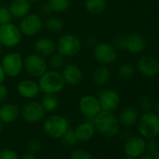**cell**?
<instances>
[{
	"instance_id": "6da1fadb",
	"label": "cell",
	"mask_w": 159,
	"mask_h": 159,
	"mask_svg": "<svg viewBox=\"0 0 159 159\" xmlns=\"http://www.w3.org/2000/svg\"><path fill=\"white\" fill-rule=\"evenodd\" d=\"M93 124L101 135L106 138H113L120 132V122L113 111H100L94 118Z\"/></svg>"
},
{
	"instance_id": "7a4b0ae2",
	"label": "cell",
	"mask_w": 159,
	"mask_h": 159,
	"mask_svg": "<svg viewBox=\"0 0 159 159\" xmlns=\"http://www.w3.org/2000/svg\"><path fill=\"white\" fill-rule=\"evenodd\" d=\"M39 87L40 93L54 94L60 93L66 86V83L58 70H47L42 76L39 78Z\"/></svg>"
},
{
	"instance_id": "3957f363",
	"label": "cell",
	"mask_w": 159,
	"mask_h": 159,
	"mask_svg": "<svg viewBox=\"0 0 159 159\" xmlns=\"http://www.w3.org/2000/svg\"><path fill=\"white\" fill-rule=\"evenodd\" d=\"M69 128L68 121L66 117L59 114H52L44 118L43 130L46 135L52 139H61Z\"/></svg>"
},
{
	"instance_id": "277c9868",
	"label": "cell",
	"mask_w": 159,
	"mask_h": 159,
	"mask_svg": "<svg viewBox=\"0 0 159 159\" xmlns=\"http://www.w3.org/2000/svg\"><path fill=\"white\" fill-rule=\"evenodd\" d=\"M56 52L64 57H74L82 50V40L73 34L61 36L55 43Z\"/></svg>"
},
{
	"instance_id": "5b68a950",
	"label": "cell",
	"mask_w": 159,
	"mask_h": 159,
	"mask_svg": "<svg viewBox=\"0 0 159 159\" xmlns=\"http://www.w3.org/2000/svg\"><path fill=\"white\" fill-rule=\"evenodd\" d=\"M138 131L142 138L153 139L159 135V115L148 111L138 120Z\"/></svg>"
},
{
	"instance_id": "8992f818",
	"label": "cell",
	"mask_w": 159,
	"mask_h": 159,
	"mask_svg": "<svg viewBox=\"0 0 159 159\" xmlns=\"http://www.w3.org/2000/svg\"><path fill=\"white\" fill-rule=\"evenodd\" d=\"M23 34L19 26L12 23L0 25V43L2 47L14 48L22 41Z\"/></svg>"
},
{
	"instance_id": "52a82bcc",
	"label": "cell",
	"mask_w": 159,
	"mask_h": 159,
	"mask_svg": "<svg viewBox=\"0 0 159 159\" xmlns=\"http://www.w3.org/2000/svg\"><path fill=\"white\" fill-rule=\"evenodd\" d=\"M1 65L7 77L11 79L16 78L24 69L23 55L18 52H11L6 53L1 60Z\"/></svg>"
},
{
	"instance_id": "ba28073f",
	"label": "cell",
	"mask_w": 159,
	"mask_h": 159,
	"mask_svg": "<svg viewBox=\"0 0 159 159\" xmlns=\"http://www.w3.org/2000/svg\"><path fill=\"white\" fill-rule=\"evenodd\" d=\"M24 68L29 76L39 79L48 70V63L45 57L36 52L30 53L24 59Z\"/></svg>"
},
{
	"instance_id": "9c48e42d",
	"label": "cell",
	"mask_w": 159,
	"mask_h": 159,
	"mask_svg": "<svg viewBox=\"0 0 159 159\" xmlns=\"http://www.w3.org/2000/svg\"><path fill=\"white\" fill-rule=\"evenodd\" d=\"M44 28V22L42 18L37 13H28L21 19L19 29L23 36L33 37L41 32Z\"/></svg>"
},
{
	"instance_id": "30bf717a",
	"label": "cell",
	"mask_w": 159,
	"mask_h": 159,
	"mask_svg": "<svg viewBox=\"0 0 159 159\" xmlns=\"http://www.w3.org/2000/svg\"><path fill=\"white\" fill-rule=\"evenodd\" d=\"M47 111L44 110L42 104L37 100H30L26 102L21 109L20 115L27 123H38L43 120Z\"/></svg>"
},
{
	"instance_id": "8fae6325",
	"label": "cell",
	"mask_w": 159,
	"mask_h": 159,
	"mask_svg": "<svg viewBox=\"0 0 159 159\" xmlns=\"http://www.w3.org/2000/svg\"><path fill=\"white\" fill-rule=\"evenodd\" d=\"M93 55L98 63L108 66L114 63L117 59V50L111 43L100 42L95 45Z\"/></svg>"
},
{
	"instance_id": "7c38bea8",
	"label": "cell",
	"mask_w": 159,
	"mask_h": 159,
	"mask_svg": "<svg viewBox=\"0 0 159 159\" xmlns=\"http://www.w3.org/2000/svg\"><path fill=\"white\" fill-rule=\"evenodd\" d=\"M79 110L86 118L92 119L101 111L98 98L92 95H84L79 100Z\"/></svg>"
},
{
	"instance_id": "4fadbf2b",
	"label": "cell",
	"mask_w": 159,
	"mask_h": 159,
	"mask_svg": "<svg viewBox=\"0 0 159 159\" xmlns=\"http://www.w3.org/2000/svg\"><path fill=\"white\" fill-rule=\"evenodd\" d=\"M137 69L142 76L152 78L159 73V61L151 55L142 56L137 63Z\"/></svg>"
},
{
	"instance_id": "5bb4252c",
	"label": "cell",
	"mask_w": 159,
	"mask_h": 159,
	"mask_svg": "<svg viewBox=\"0 0 159 159\" xmlns=\"http://www.w3.org/2000/svg\"><path fill=\"white\" fill-rule=\"evenodd\" d=\"M98 99L101 111H113L118 108L120 104V96L116 91L112 89H105L101 91Z\"/></svg>"
},
{
	"instance_id": "9a60e30c",
	"label": "cell",
	"mask_w": 159,
	"mask_h": 159,
	"mask_svg": "<svg viewBox=\"0 0 159 159\" xmlns=\"http://www.w3.org/2000/svg\"><path fill=\"white\" fill-rule=\"evenodd\" d=\"M124 151L127 156L138 158L146 151V141L142 137L131 136L125 140Z\"/></svg>"
},
{
	"instance_id": "2e32d148",
	"label": "cell",
	"mask_w": 159,
	"mask_h": 159,
	"mask_svg": "<svg viewBox=\"0 0 159 159\" xmlns=\"http://www.w3.org/2000/svg\"><path fill=\"white\" fill-rule=\"evenodd\" d=\"M62 77L66 83V85L76 86L82 82L84 78L83 71L78 65L69 63L62 67Z\"/></svg>"
},
{
	"instance_id": "e0dca14e",
	"label": "cell",
	"mask_w": 159,
	"mask_h": 159,
	"mask_svg": "<svg viewBox=\"0 0 159 159\" xmlns=\"http://www.w3.org/2000/svg\"><path fill=\"white\" fill-rule=\"evenodd\" d=\"M17 92L21 98L32 100L39 95L40 90L37 82L30 79H25L22 80L17 84Z\"/></svg>"
},
{
	"instance_id": "ac0fdd59",
	"label": "cell",
	"mask_w": 159,
	"mask_h": 159,
	"mask_svg": "<svg viewBox=\"0 0 159 159\" xmlns=\"http://www.w3.org/2000/svg\"><path fill=\"white\" fill-rule=\"evenodd\" d=\"M21 109L12 102L3 103L0 107V121L3 124H11L20 116Z\"/></svg>"
},
{
	"instance_id": "d6986e66",
	"label": "cell",
	"mask_w": 159,
	"mask_h": 159,
	"mask_svg": "<svg viewBox=\"0 0 159 159\" xmlns=\"http://www.w3.org/2000/svg\"><path fill=\"white\" fill-rule=\"evenodd\" d=\"M34 50L36 53L43 57H49L51 54L55 52L56 45H55V42L52 39L43 37L35 41Z\"/></svg>"
},
{
	"instance_id": "ffe728a7",
	"label": "cell",
	"mask_w": 159,
	"mask_h": 159,
	"mask_svg": "<svg viewBox=\"0 0 159 159\" xmlns=\"http://www.w3.org/2000/svg\"><path fill=\"white\" fill-rule=\"evenodd\" d=\"M74 130L78 141L87 142L94 137L96 132V127L93 124V121L92 122L86 121L80 124Z\"/></svg>"
},
{
	"instance_id": "44dd1931",
	"label": "cell",
	"mask_w": 159,
	"mask_h": 159,
	"mask_svg": "<svg viewBox=\"0 0 159 159\" xmlns=\"http://www.w3.org/2000/svg\"><path fill=\"white\" fill-rule=\"evenodd\" d=\"M9 9L13 18L21 20L30 13L31 3L28 0H12L9 6Z\"/></svg>"
},
{
	"instance_id": "7402d4cb",
	"label": "cell",
	"mask_w": 159,
	"mask_h": 159,
	"mask_svg": "<svg viewBox=\"0 0 159 159\" xmlns=\"http://www.w3.org/2000/svg\"><path fill=\"white\" fill-rule=\"evenodd\" d=\"M118 120L120 125H123L125 127H131L139 120L138 111L134 107H125L120 111Z\"/></svg>"
},
{
	"instance_id": "603a6c76",
	"label": "cell",
	"mask_w": 159,
	"mask_h": 159,
	"mask_svg": "<svg viewBox=\"0 0 159 159\" xmlns=\"http://www.w3.org/2000/svg\"><path fill=\"white\" fill-rule=\"evenodd\" d=\"M145 46H146V40L142 36L133 34L126 37L125 49L128 52L132 53H139L144 51Z\"/></svg>"
},
{
	"instance_id": "cb8c5ba5",
	"label": "cell",
	"mask_w": 159,
	"mask_h": 159,
	"mask_svg": "<svg viewBox=\"0 0 159 159\" xmlns=\"http://www.w3.org/2000/svg\"><path fill=\"white\" fill-rule=\"evenodd\" d=\"M107 0H85L84 9L92 15H98L104 12L107 9Z\"/></svg>"
},
{
	"instance_id": "d4e9b609",
	"label": "cell",
	"mask_w": 159,
	"mask_h": 159,
	"mask_svg": "<svg viewBox=\"0 0 159 159\" xmlns=\"http://www.w3.org/2000/svg\"><path fill=\"white\" fill-rule=\"evenodd\" d=\"M111 79V71L107 66L101 65L93 72V81L97 85H105Z\"/></svg>"
},
{
	"instance_id": "484cf974",
	"label": "cell",
	"mask_w": 159,
	"mask_h": 159,
	"mask_svg": "<svg viewBox=\"0 0 159 159\" xmlns=\"http://www.w3.org/2000/svg\"><path fill=\"white\" fill-rule=\"evenodd\" d=\"M40 103L47 112H52L57 109L59 105V100L57 96L54 94H44V97L42 98Z\"/></svg>"
},
{
	"instance_id": "4316f807",
	"label": "cell",
	"mask_w": 159,
	"mask_h": 159,
	"mask_svg": "<svg viewBox=\"0 0 159 159\" xmlns=\"http://www.w3.org/2000/svg\"><path fill=\"white\" fill-rule=\"evenodd\" d=\"M44 26L46 29L51 33H59L64 28V23L63 21L55 16H50L46 22L44 23Z\"/></svg>"
},
{
	"instance_id": "83f0119b",
	"label": "cell",
	"mask_w": 159,
	"mask_h": 159,
	"mask_svg": "<svg viewBox=\"0 0 159 159\" xmlns=\"http://www.w3.org/2000/svg\"><path fill=\"white\" fill-rule=\"evenodd\" d=\"M49 7L52 12L62 13L66 11L70 7V0H48Z\"/></svg>"
},
{
	"instance_id": "f1b7e54d",
	"label": "cell",
	"mask_w": 159,
	"mask_h": 159,
	"mask_svg": "<svg viewBox=\"0 0 159 159\" xmlns=\"http://www.w3.org/2000/svg\"><path fill=\"white\" fill-rule=\"evenodd\" d=\"M65 58L63 55H61L59 52H53L52 54H51L49 56V60H48V66H50L52 69L54 70H58L60 68H62L65 65Z\"/></svg>"
},
{
	"instance_id": "f546056e",
	"label": "cell",
	"mask_w": 159,
	"mask_h": 159,
	"mask_svg": "<svg viewBox=\"0 0 159 159\" xmlns=\"http://www.w3.org/2000/svg\"><path fill=\"white\" fill-rule=\"evenodd\" d=\"M134 72H135V67L131 64H123L118 69V74L120 78L125 80L130 79L134 75Z\"/></svg>"
},
{
	"instance_id": "4dcf8cb0",
	"label": "cell",
	"mask_w": 159,
	"mask_h": 159,
	"mask_svg": "<svg viewBox=\"0 0 159 159\" xmlns=\"http://www.w3.org/2000/svg\"><path fill=\"white\" fill-rule=\"evenodd\" d=\"M61 139H63V142L67 146H74L79 142L75 134V130L71 128H68Z\"/></svg>"
},
{
	"instance_id": "1f68e13d",
	"label": "cell",
	"mask_w": 159,
	"mask_h": 159,
	"mask_svg": "<svg viewBox=\"0 0 159 159\" xmlns=\"http://www.w3.org/2000/svg\"><path fill=\"white\" fill-rule=\"evenodd\" d=\"M13 17L9 7L2 6L0 8V25H4L8 23H11Z\"/></svg>"
},
{
	"instance_id": "d6a6232c",
	"label": "cell",
	"mask_w": 159,
	"mask_h": 159,
	"mask_svg": "<svg viewBox=\"0 0 159 159\" xmlns=\"http://www.w3.org/2000/svg\"><path fill=\"white\" fill-rule=\"evenodd\" d=\"M70 159H92V156L84 149H75L71 152Z\"/></svg>"
},
{
	"instance_id": "836d02e7",
	"label": "cell",
	"mask_w": 159,
	"mask_h": 159,
	"mask_svg": "<svg viewBox=\"0 0 159 159\" xmlns=\"http://www.w3.org/2000/svg\"><path fill=\"white\" fill-rule=\"evenodd\" d=\"M0 159H19V155L16 151L4 148L0 150Z\"/></svg>"
},
{
	"instance_id": "e575fe53",
	"label": "cell",
	"mask_w": 159,
	"mask_h": 159,
	"mask_svg": "<svg viewBox=\"0 0 159 159\" xmlns=\"http://www.w3.org/2000/svg\"><path fill=\"white\" fill-rule=\"evenodd\" d=\"M139 107L140 109L145 111V112H148V111H151L152 109V99L147 97V96H144V97H141L139 100Z\"/></svg>"
},
{
	"instance_id": "d590c367",
	"label": "cell",
	"mask_w": 159,
	"mask_h": 159,
	"mask_svg": "<svg viewBox=\"0 0 159 159\" xmlns=\"http://www.w3.org/2000/svg\"><path fill=\"white\" fill-rule=\"evenodd\" d=\"M41 149V141L38 139H33L28 142L27 145V152H30L32 153H37Z\"/></svg>"
},
{
	"instance_id": "8d00e7d4",
	"label": "cell",
	"mask_w": 159,
	"mask_h": 159,
	"mask_svg": "<svg viewBox=\"0 0 159 159\" xmlns=\"http://www.w3.org/2000/svg\"><path fill=\"white\" fill-rule=\"evenodd\" d=\"M125 42H126V37L119 35L113 39L112 46L116 50H124V49H125Z\"/></svg>"
},
{
	"instance_id": "74e56055",
	"label": "cell",
	"mask_w": 159,
	"mask_h": 159,
	"mask_svg": "<svg viewBox=\"0 0 159 159\" xmlns=\"http://www.w3.org/2000/svg\"><path fill=\"white\" fill-rule=\"evenodd\" d=\"M146 150L152 155H153L159 150L158 142H157V140L154 138L153 139H149V141L146 142Z\"/></svg>"
},
{
	"instance_id": "f35d334b",
	"label": "cell",
	"mask_w": 159,
	"mask_h": 159,
	"mask_svg": "<svg viewBox=\"0 0 159 159\" xmlns=\"http://www.w3.org/2000/svg\"><path fill=\"white\" fill-rule=\"evenodd\" d=\"M9 96V90L3 84H0V104H3Z\"/></svg>"
},
{
	"instance_id": "ab89813d",
	"label": "cell",
	"mask_w": 159,
	"mask_h": 159,
	"mask_svg": "<svg viewBox=\"0 0 159 159\" xmlns=\"http://www.w3.org/2000/svg\"><path fill=\"white\" fill-rule=\"evenodd\" d=\"M41 13L43 15H45V16L51 15L52 13V10H51V8L49 7L48 4H45L44 6H42V8H41Z\"/></svg>"
},
{
	"instance_id": "60d3db41",
	"label": "cell",
	"mask_w": 159,
	"mask_h": 159,
	"mask_svg": "<svg viewBox=\"0 0 159 159\" xmlns=\"http://www.w3.org/2000/svg\"><path fill=\"white\" fill-rule=\"evenodd\" d=\"M6 73L4 71V68L1 65V62H0V84H3L6 80Z\"/></svg>"
},
{
	"instance_id": "b9f144b4",
	"label": "cell",
	"mask_w": 159,
	"mask_h": 159,
	"mask_svg": "<svg viewBox=\"0 0 159 159\" xmlns=\"http://www.w3.org/2000/svg\"><path fill=\"white\" fill-rule=\"evenodd\" d=\"M19 159H37V157H36L35 153H32L30 152H27L24 153L21 156V158H19Z\"/></svg>"
},
{
	"instance_id": "7bdbcfd3",
	"label": "cell",
	"mask_w": 159,
	"mask_h": 159,
	"mask_svg": "<svg viewBox=\"0 0 159 159\" xmlns=\"http://www.w3.org/2000/svg\"><path fill=\"white\" fill-rule=\"evenodd\" d=\"M138 159H154V158H153V156H152V154H150V153H149V154H144V153H143V154H141L139 157H138Z\"/></svg>"
},
{
	"instance_id": "ee69618b",
	"label": "cell",
	"mask_w": 159,
	"mask_h": 159,
	"mask_svg": "<svg viewBox=\"0 0 159 159\" xmlns=\"http://www.w3.org/2000/svg\"><path fill=\"white\" fill-rule=\"evenodd\" d=\"M154 109H155V112L159 115V100L155 103V106H154Z\"/></svg>"
},
{
	"instance_id": "f6af8a7d",
	"label": "cell",
	"mask_w": 159,
	"mask_h": 159,
	"mask_svg": "<svg viewBox=\"0 0 159 159\" xmlns=\"http://www.w3.org/2000/svg\"><path fill=\"white\" fill-rule=\"evenodd\" d=\"M152 156H153V158H154V159H159V150H158V151H157V152H156Z\"/></svg>"
},
{
	"instance_id": "bcb514c9",
	"label": "cell",
	"mask_w": 159,
	"mask_h": 159,
	"mask_svg": "<svg viewBox=\"0 0 159 159\" xmlns=\"http://www.w3.org/2000/svg\"><path fill=\"white\" fill-rule=\"evenodd\" d=\"M4 124L1 122V121H0V134H1V132L3 131V128H4V125H3Z\"/></svg>"
},
{
	"instance_id": "7dc6e473",
	"label": "cell",
	"mask_w": 159,
	"mask_h": 159,
	"mask_svg": "<svg viewBox=\"0 0 159 159\" xmlns=\"http://www.w3.org/2000/svg\"><path fill=\"white\" fill-rule=\"evenodd\" d=\"M28 1H29L31 4H34V3H37V2H39V0H28Z\"/></svg>"
},
{
	"instance_id": "c3c4849f",
	"label": "cell",
	"mask_w": 159,
	"mask_h": 159,
	"mask_svg": "<svg viewBox=\"0 0 159 159\" xmlns=\"http://www.w3.org/2000/svg\"><path fill=\"white\" fill-rule=\"evenodd\" d=\"M125 159H136V158H133V157H130V156H127L126 158H125Z\"/></svg>"
},
{
	"instance_id": "681fc988",
	"label": "cell",
	"mask_w": 159,
	"mask_h": 159,
	"mask_svg": "<svg viewBox=\"0 0 159 159\" xmlns=\"http://www.w3.org/2000/svg\"><path fill=\"white\" fill-rule=\"evenodd\" d=\"M1 51H2V45L0 43V53H1Z\"/></svg>"
},
{
	"instance_id": "f907efd6",
	"label": "cell",
	"mask_w": 159,
	"mask_h": 159,
	"mask_svg": "<svg viewBox=\"0 0 159 159\" xmlns=\"http://www.w3.org/2000/svg\"><path fill=\"white\" fill-rule=\"evenodd\" d=\"M2 7V4H1V1H0V8H1Z\"/></svg>"
},
{
	"instance_id": "816d5d0a",
	"label": "cell",
	"mask_w": 159,
	"mask_h": 159,
	"mask_svg": "<svg viewBox=\"0 0 159 159\" xmlns=\"http://www.w3.org/2000/svg\"><path fill=\"white\" fill-rule=\"evenodd\" d=\"M46 159H48V158H46Z\"/></svg>"
}]
</instances>
